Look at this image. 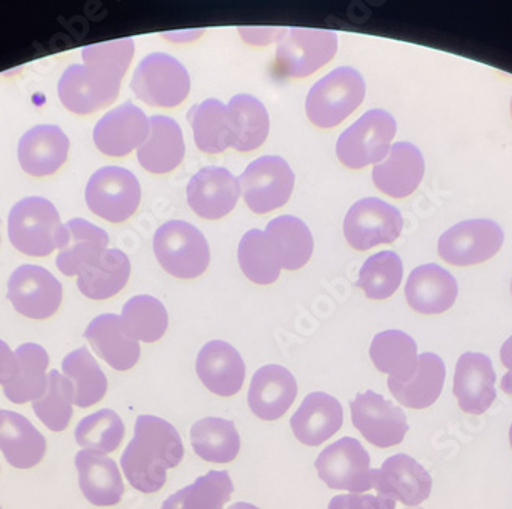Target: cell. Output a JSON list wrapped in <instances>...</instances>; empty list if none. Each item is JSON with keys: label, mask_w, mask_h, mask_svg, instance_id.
Returning a JSON list of instances; mask_svg holds the SVG:
<instances>
[{"label": "cell", "mask_w": 512, "mask_h": 509, "mask_svg": "<svg viewBox=\"0 0 512 509\" xmlns=\"http://www.w3.org/2000/svg\"><path fill=\"white\" fill-rule=\"evenodd\" d=\"M134 53L132 39L86 46L82 51L85 65L69 66L60 79V102L68 111L80 115L111 105L119 97Z\"/></svg>", "instance_id": "6da1fadb"}, {"label": "cell", "mask_w": 512, "mask_h": 509, "mask_svg": "<svg viewBox=\"0 0 512 509\" xmlns=\"http://www.w3.org/2000/svg\"><path fill=\"white\" fill-rule=\"evenodd\" d=\"M183 457V441L174 425L138 416L134 437L122 454V470L132 488L154 494L165 487L168 470L178 467Z\"/></svg>", "instance_id": "7a4b0ae2"}, {"label": "cell", "mask_w": 512, "mask_h": 509, "mask_svg": "<svg viewBox=\"0 0 512 509\" xmlns=\"http://www.w3.org/2000/svg\"><path fill=\"white\" fill-rule=\"evenodd\" d=\"M8 237L19 252L48 257L68 241V227L51 201L40 197L20 200L8 217Z\"/></svg>", "instance_id": "3957f363"}, {"label": "cell", "mask_w": 512, "mask_h": 509, "mask_svg": "<svg viewBox=\"0 0 512 509\" xmlns=\"http://www.w3.org/2000/svg\"><path fill=\"white\" fill-rule=\"evenodd\" d=\"M365 82L350 66L322 77L307 96V117L318 128H335L364 102Z\"/></svg>", "instance_id": "277c9868"}, {"label": "cell", "mask_w": 512, "mask_h": 509, "mask_svg": "<svg viewBox=\"0 0 512 509\" xmlns=\"http://www.w3.org/2000/svg\"><path fill=\"white\" fill-rule=\"evenodd\" d=\"M154 252L166 272L180 280H192L206 272L211 249L197 227L186 221L163 224L154 237Z\"/></svg>", "instance_id": "5b68a950"}, {"label": "cell", "mask_w": 512, "mask_h": 509, "mask_svg": "<svg viewBox=\"0 0 512 509\" xmlns=\"http://www.w3.org/2000/svg\"><path fill=\"white\" fill-rule=\"evenodd\" d=\"M396 129L398 126L391 114L384 109H371L342 132L336 143V154L342 165L350 169L378 165L390 152Z\"/></svg>", "instance_id": "8992f818"}, {"label": "cell", "mask_w": 512, "mask_h": 509, "mask_svg": "<svg viewBox=\"0 0 512 509\" xmlns=\"http://www.w3.org/2000/svg\"><path fill=\"white\" fill-rule=\"evenodd\" d=\"M131 89L137 99L155 108H175L191 91V77L175 57L149 54L135 69Z\"/></svg>", "instance_id": "52a82bcc"}, {"label": "cell", "mask_w": 512, "mask_h": 509, "mask_svg": "<svg viewBox=\"0 0 512 509\" xmlns=\"http://www.w3.org/2000/svg\"><path fill=\"white\" fill-rule=\"evenodd\" d=\"M142 200V188L128 169L106 166L92 175L86 186V204L109 223L129 220Z\"/></svg>", "instance_id": "ba28073f"}, {"label": "cell", "mask_w": 512, "mask_h": 509, "mask_svg": "<svg viewBox=\"0 0 512 509\" xmlns=\"http://www.w3.org/2000/svg\"><path fill=\"white\" fill-rule=\"evenodd\" d=\"M238 181L247 206L255 214H267L283 207L295 188V175L289 163L276 155L252 161Z\"/></svg>", "instance_id": "9c48e42d"}, {"label": "cell", "mask_w": 512, "mask_h": 509, "mask_svg": "<svg viewBox=\"0 0 512 509\" xmlns=\"http://www.w3.org/2000/svg\"><path fill=\"white\" fill-rule=\"evenodd\" d=\"M338 51L335 31L292 28L278 40L276 66L287 77H307L329 63Z\"/></svg>", "instance_id": "30bf717a"}, {"label": "cell", "mask_w": 512, "mask_h": 509, "mask_svg": "<svg viewBox=\"0 0 512 509\" xmlns=\"http://www.w3.org/2000/svg\"><path fill=\"white\" fill-rule=\"evenodd\" d=\"M319 477L332 490L367 493L373 488L370 454L353 437H342L325 448L315 462Z\"/></svg>", "instance_id": "8fae6325"}, {"label": "cell", "mask_w": 512, "mask_h": 509, "mask_svg": "<svg viewBox=\"0 0 512 509\" xmlns=\"http://www.w3.org/2000/svg\"><path fill=\"white\" fill-rule=\"evenodd\" d=\"M404 220L398 207L379 198H364L353 204L344 220V235L356 250L391 244L401 235Z\"/></svg>", "instance_id": "7c38bea8"}, {"label": "cell", "mask_w": 512, "mask_h": 509, "mask_svg": "<svg viewBox=\"0 0 512 509\" xmlns=\"http://www.w3.org/2000/svg\"><path fill=\"white\" fill-rule=\"evenodd\" d=\"M503 230L491 220H468L456 224L439 240V255L457 267L476 266L502 249Z\"/></svg>", "instance_id": "4fadbf2b"}, {"label": "cell", "mask_w": 512, "mask_h": 509, "mask_svg": "<svg viewBox=\"0 0 512 509\" xmlns=\"http://www.w3.org/2000/svg\"><path fill=\"white\" fill-rule=\"evenodd\" d=\"M350 410L356 430L375 447H396L407 436L408 422L404 410L373 390L359 393L355 401L350 402Z\"/></svg>", "instance_id": "5bb4252c"}, {"label": "cell", "mask_w": 512, "mask_h": 509, "mask_svg": "<svg viewBox=\"0 0 512 509\" xmlns=\"http://www.w3.org/2000/svg\"><path fill=\"white\" fill-rule=\"evenodd\" d=\"M7 296L20 315L48 319L62 304L63 287L53 273L25 264L10 276Z\"/></svg>", "instance_id": "9a60e30c"}, {"label": "cell", "mask_w": 512, "mask_h": 509, "mask_svg": "<svg viewBox=\"0 0 512 509\" xmlns=\"http://www.w3.org/2000/svg\"><path fill=\"white\" fill-rule=\"evenodd\" d=\"M373 488L379 496L405 506H419L430 497L433 479L419 462L407 454L385 460L379 470H371Z\"/></svg>", "instance_id": "2e32d148"}, {"label": "cell", "mask_w": 512, "mask_h": 509, "mask_svg": "<svg viewBox=\"0 0 512 509\" xmlns=\"http://www.w3.org/2000/svg\"><path fill=\"white\" fill-rule=\"evenodd\" d=\"M149 119L131 102L112 109L94 128V143L102 154L125 157L140 148L149 135Z\"/></svg>", "instance_id": "e0dca14e"}, {"label": "cell", "mask_w": 512, "mask_h": 509, "mask_svg": "<svg viewBox=\"0 0 512 509\" xmlns=\"http://www.w3.org/2000/svg\"><path fill=\"white\" fill-rule=\"evenodd\" d=\"M240 194L238 178L218 166L200 169L188 184L189 206L206 220H220L234 211Z\"/></svg>", "instance_id": "ac0fdd59"}, {"label": "cell", "mask_w": 512, "mask_h": 509, "mask_svg": "<svg viewBox=\"0 0 512 509\" xmlns=\"http://www.w3.org/2000/svg\"><path fill=\"white\" fill-rule=\"evenodd\" d=\"M453 391L465 413L480 416L490 410L497 398L491 359L482 353H463L457 361Z\"/></svg>", "instance_id": "d6986e66"}, {"label": "cell", "mask_w": 512, "mask_h": 509, "mask_svg": "<svg viewBox=\"0 0 512 509\" xmlns=\"http://www.w3.org/2000/svg\"><path fill=\"white\" fill-rule=\"evenodd\" d=\"M298 395L295 376L281 365H264L253 375L249 407L256 418L276 421L289 411Z\"/></svg>", "instance_id": "ffe728a7"}, {"label": "cell", "mask_w": 512, "mask_h": 509, "mask_svg": "<svg viewBox=\"0 0 512 509\" xmlns=\"http://www.w3.org/2000/svg\"><path fill=\"white\" fill-rule=\"evenodd\" d=\"M197 375L214 395L230 398L243 388L246 365L235 347L224 341H211L198 353Z\"/></svg>", "instance_id": "44dd1931"}, {"label": "cell", "mask_w": 512, "mask_h": 509, "mask_svg": "<svg viewBox=\"0 0 512 509\" xmlns=\"http://www.w3.org/2000/svg\"><path fill=\"white\" fill-rule=\"evenodd\" d=\"M344 424V410L338 399L316 391L304 398L293 418L290 427L301 444L319 447L330 437L335 436Z\"/></svg>", "instance_id": "7402d4cb"}, {"label": "cell", "mask_w": 512, "mask_h": 509, "mask_svg": "<svg viewBox=\"0 0 512 509\" xmlns=\"http://www.w3.org/2000/svg\"><path fill=\"white\" fill-rule=\"evenodd\" d=\"M425 174L424 155L411 143H396L387 157L373 169L376 188L388 197L405 198L413 194Z\"/></svg>", "instance_id": "603a6c76"}, {"label": "cell", "mask_w": 512, "mask_h": 509, "mask_svg": "<svg viewBox=\"0 0 512 509\" xmlns=\"http://www.w3.org/2000/svg\"><path fill=\"white\" fill-rule=\"evenodd\" d=\"M456 278L437 264L417 267L408 276L405 296L411 309L422 315H440L456 303Z\"/></svg>", "instance_id": "cb8c5ba5"}, {"label": "cell", "mask_w": 512, "mask_h": 509, "mask_svg": "<svg viewBox=\"0 0 512 509\" xmlns=\"http://www.w3.org/2000/svg\"><path fill=\"white\" fill-rule=\"evenodd\" d=\"M17 152L23 171L34 177H45L65 165L69 140L59 126L40 125L23 134Z\"/></svg>", "instance_id": "d4e9b609"}, {"label": "cell", "mask_w": 512, "mask_h": 509, "mask_svg": "<svg viewBox=\"0 0 512 509\" xmlns=\"http://www.w3.org/2000/svg\"><path fill=\"white\" fill-rule=\"evenodd\" d=\"M79 485L83 496L96 506H114L125 494L122 473L114 460L96 451L82 450L76 454Z\"/></svg>", "instance_id": "484cf974"}, {"label": "cell", "mask_w": 512, "mask_h": 509, "mask_svg": "<svg viewBox=\"0 0 512 509\" xmlns=\"http://www.w3.org/2000/svg\"><path fill=\"white\" fill-rule=\"evenodd\" d=\"M0 450L11 467L30 470L45 457L46 439L22 414L2 410Z\"/></svg>", "instance_id": "4316f807"}, {"label": "cell", "mask_w": 512, "mask_h": 509, "mask_svg": "<svg viewBox=\"0 0 512 509\" xmlns=\"http://www.w3.org/2000/svg\"><path fill=\"white\" fill-rule=\"evenodd\" d=\"M149 135L138 148L140 165L152 174H168L180 166L184 158L183 132L175 120L165 115H152Z\"/></svg>", "instance_id": "83f0119b"}, {"label": "cell", "mask_w": 512, "mask_h": 509, "mask_svg": "<svg viewBox=\"0 0 512 509\" xmlns=\"http://www.w3.org/2000/svg\"><path fill=\"white\" fill-rule=\"evenodd\" d=\"M92 349L117 372H128L140 359V344L129 338L117 315H100L85 330Z\"/></svg>", "instance_id": "f1b7e54d"}, {"label": "cell", "mask_w": 512, "mask_h": 509, "mask_svg": "<svg viewBox=\"0 0 512 509\" xmlns=\"http://www.w3.org/2000/svg\"><path fill=\"white\" fill-rule=\"evenodd\" d=\"M370 358L379 372L399 384L410 382L419 365L416 342L401 330H387L376 335L371 342Z\"/></svg>", "instance_id": "f546056e"}, {"label": "cell", "mask_w": 512, "mask_h": 509, "mask_svg": "<svg viewBox=\"0 0 512 509\" xmlns=\"http://www.w3.org/2000/svg\"><path fill=\"white\" fill-rule=\"evenodd\" d=\"M445 378V362L434 353H422L413 379L405 384L388 379V388L394 399L405 408L424 410L439 399L440 393L444 390Z\"/></svg>", "instance_id": "4dcf8cb0"}, {"label": "cell", "mask_w": 512, "mask_h": 509, "mask_svg": "<svg viewBox=\"0 0 512 509\" xmlns=\"http://www.w3.org/2000/svg\"><path fill=\"white\" fill-rule=\"evenodd\" d=\"M66 227L68 241L59 250L57 267L65 276L79 275L86 266L99 260L105 250H108V234L83 218L69 220Z\"/></svg>", "instance_id": "1f68e13d"}, {"label": "cell", "mask_w": 512, "mask_h": 509, "mask_svg": "<svg viewBox=\"0 0 512 509\" xmlns=\"http://www.w3.org/2000/svg\"><path fill=\"white\" fill-rule=\"evenodd\" d=\"M131 275V261L122 250H105L102 257L79 273L80 292L89 299L103 301L122 292Z\"/></svg>", "instance_id": "d6a6232c"}, {"label": "cell", "mask_w": 512, "mask_h": 509, "mask_svg": "<svg viewBox=\"0 0 512 509\" xmlns=\"http://www.w3.org/2000/svg\"><path fill=\"white\" fill-rule=\"evenodd\" d=\"M227 114L232 129V148L249 152L266 142L270 131L269 114L256 97L249 94L232 97L227 105Z\"/></svg>", "instance_id": "836d02e7"}, {"label": "cell", "mask_w": 512, "mask_h": 509, "mask_svg": "<svg viewBox=\"0 0 512 509\" xmlns=\"http://www.w3.org/2000/svg\"><path fill=\"white\" fill-rule=\"evenodd\" d=\"M14 353L19 361V373L13 381L4 385L5 396L17 405L37 401L42 398L48 385L46 370L50 365V356L42 345L33 342L20 345Z\"/></svg>", "instance_id": "e575fe53"}, {"label": "cell", "mask_w": 512, "mask_h": 509, "mask_svg": "<svg viewBox=\"0 0 512 509\" xmlns=\"http://www.w3.org/2000/svg\"><path fill=\"white\" fill-rule=\"evenodd\" d=\"M264 232L275 247L281 269L298 270L309 263L315 244L304 221L283 215L270 221Z\"/></svg>", "instance_id": "d590c367"}, {"label": "cell", "mask_w": 512, "mask_h": 509, "mask_svg": "<svg viewBox=\"0 0 512 509\" xmlns=\"http://www.w3.org/2000/svg\"><path fill=\"white\" fill-rule=\"evenodd\" d=\"M191 442L195 454L212 464H229L240 453L241 439L234 422L220 418H206L191 428Z\"/></svg>", "instance_id": "8d00e7d4"}, {"label": "cell", "mask_w": 512, "mask_h": 509, "mask_svg": "<svg viewBox=\"0 0 512 509\" xmlns=\"http://www.w3.org/2000/svg\"><path fill=\"white\" fill-rule=\"evenodd\" d=\"M188 120L194 131L195 145L207 154H221L232 146L227 106L220 100L207 99L200 105L192 106Z\"/></svg>", "instance_id": "74e56055"}, {"label": "cell", "mask_w": 512, "mask_h": 509, "mask_svg": "<svg viewBox=\"0 0 512 509\" xmlns=\"http://www.w3.org/2000/svg\"><path fill=\"white\" fill-rule=\"evenodd\" d=\"M62 372L74 387V404L89 408L99 404L108 391V379L86 347L66 355Z\"/></svg>", "instance_id": "f35d334b"}, {"label": "cell", "mask_w": 512, "mask_h": 509, "mask_svg": "<svg viewBox=\"0 0 512 509\" xmlns=\"http://www.w3.org/2000/svg\"><path fill=\"white\" fill-rule=\"evenodd\" d=\"M227 471H209L192 485L172 494L161 509H223L234 493Z\"/></svg>", "instance_id": "ab89813d"}, {"label": "cell", "mask_w": 512, "mask_h": 509, "mask_svg": "<svg viewBox=\"0 0 512 509\" xmlns=\"http://www.w3.org/2000/svg\"><path fill=\"white\" fill-rule=\"evenodd\" d=\"M241 270L252 283L267 286L278 280L281 272L278 255L264 230L252 229L241 238L238 247Z\"/></svg>", "instance_id": "60d3db41"}, {"label": "cell", "mask_w": 512, "mask_h": 509, "mask_svg": "<svg viewBox=\"0 0 512 509\" xmlns=\"http://www.w3.org/2000/svg\"><path fill=\"white\" fill-rule=\"evenodd\" d=\"M122 326L135 341L157 342L169 326L168 310L148 295L134 296L123 307Z\"/></svg>", "instance_id": "b9f144b4"}, {"label": "cell", "mask_w": 512, "mask_h": 509, "mask_svg": "<svg viewBox=\"0 0 512 509\" xmlns=\"http://www.w3.org/2000/svg\"><path fill=\"white\" fill-rule=\"evenodd\" d=\"M74 387L59 370H51L42 398L33 402V410L48 430L62 433L73 419Z\"/></svg>", "instance_id": "7bdbcfd3"}, {"label": "cell", "mask_w": 512, "mask_h": 509, "mask_svg": "<svg viewBox=\"0 0 512 509\" xmlns=\"http://www.w3.org/2000/svg\"><path fill=\"white\" fill-rule=\"evenodd\" d=\"M402 273L401 257L396 252L385 250L365 261L356 286L364 290L367 298L387 299L401 286Z\"/></svg>", "instance_id": "ee69618b"}, {"label": "cell", "mask_w": 512, "mask_h": 509, "mask_svg": "<svg viewBox=\"0 0 512 509\" xmlns=\"http://www.w3.org/2000/svg\"><path fill=\"white\" fill-rule=\"evenodd\" d=\"M125 439V424L112 410L86 416L76 428V441L83 450L100 454L114 453Z\"/></svg>", "instance_id": "f6af8a7d"}, {"label": "cell", "mask_w": 512, "mask_h": 509, "mask_svg": "<svg viewBox=\"0 0 512 509\" xmlns=\"http://www.w3.org/2000/svg\"><path fill=\"white\" fill-rule=\"evenodd\" d=\"M329 509H396V502L370 494H345L332 499Z\"/></svg>", "instance_id": "bcb514c9"}, {"label": "cell", "mask_w": 512, "mask_h": 509, "mask_svg": "<svg viewBox=\"0 0 512 509\" xmlns=\"http://www.w3.org/2000/svg\"><path fill=\"white\" fill-rule=\"evenodd\" d=\"M19 373L16 353L11 352L7 342L0 339V385H7Z\"/></svg>", "instance_id": "7dc6e473"}, {"label": "cell", "mask_w": 512, "mask_h": 509, "mask_svg": "<svg viewBox=\"0 0 512 509\" xmlns=\"http://www.w3.org/2000/svg\"><path fill=\"white\" fill-rule=\"evenodd\" d=\"M286 28H240V34L250 45H267L286 34Z\"/></svg>", "instance_id": "c3c4849f"}, {"label": "cell", "mask_w": 512, "mask_h": 509, "mask_svg": "<svg viewBox=\"0 0 512 509\" xmlns=\"http://www.w3.org/2000/svg\"><path fill=\"white\" fill-rule=\"evenodd\" d=\"M500 361H502L503 367L509 370V372L503 376L500 387H502V391H505L506 395L512 396V336L506 339L502 350H500Z\"/></svg>", "instance_id": "681fc988"}, {"label": "cell", "mask_w": 512, "mask_h": 509, "mask_svg": "<svg viewBox=\"0 0 512 509\" xmlns=\"http://www.w3.org/2000/svg\"><path fill=\"white\" fill-rule=\"evenodd\" d=\"M227 509H260L256 506L250 505V503L238 502L235 505L229 506Z\"/></svg>", "instance_id": "f907efd6"}, {"label": "cell", "mask_w": 512, "mask_h": 509, "mask_svg": "<svg viewBox=\"0 0 512 509\" xmlns=\"http://www.w3.org/2000/svg\"><path fill=\"white\" fill-rule=\"evenodd\" d=\"M509 444H511V448H512V424H511V427H509Z\"/></svg>", "instance_id": "816d5d0a"}, {"label": "cell", "mask_w": 512, "mask_h": 509, "mask_svg": "<svg viewBox=\"0 0 512 509\" xmlns=\"http://www.w3.org/2000/svg\"><path fill=\"white\" fill-rule=\"evenodd\" d=\"M511 117H512V100H511Z\"/></svg>", "instance_id": "f5cc1de1"}, {"label": "cell", "mask_w": 512, "mask_h": 509, "mask_svg": "<svg viewBox=\"0 0 512 509\" xmlns=\"http://www.w3.org/2000/svg\"><path fill=\"white\" fill-rule=\"evenodd\" d=\"M0 418H2V410H0Z\"/></svg>", "instance_id": "db71d44e"}, {"label": "cell", "mask_w": 512, "mask_h": 509, "mask_svg": "<svg viewBox=\"0 0 512 509\" xmlns=\"http://www.w3.org/2000/svg\"><path fill=\"white\" fill-rule=\"evenodd\" d=\"M511 293H512V283H511Z\"/></svg>", "instance_id": "11a10c76"}, {"label": "cell", "mask_w": 512, "mask_h": 509, "mask_svg": "<svg viewBox=\"0 0 512 509\" xmlns=\"http://www.w3.org/2000/svg\"><path fill=\"white\" fill-rule=\"evenodd\" d=\"M416 509H422V508H416Z\"/></svg>", "instance_id": "9f6ffc18"}, {"label": "cell", "mask_w": 512, "mask_h": 509, "mask_svg": "<svg viewBox=\"0 0 512 509\" xmlns=\"http://www.w3.org/2000/svg\"><path fill=\"white\" fill-rule=\"evenodd\" d=\"M0 509H2V508H0Z\"/></svg>", "instance_id": "6f0895ef"}]
</instances>
